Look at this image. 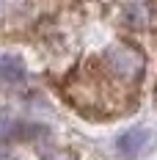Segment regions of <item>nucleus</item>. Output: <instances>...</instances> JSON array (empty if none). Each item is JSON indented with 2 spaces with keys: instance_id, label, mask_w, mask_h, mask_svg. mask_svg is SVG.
Masks as SVG:
<instances>
[{
  "instance_id": "1",
  "label": "nucleus",
  "mask_w": 157,
  "mask_h": 160,
  "mask_svg": "<svg viewBox=\"0 0 157 160\" xmlns=\"http://www.w3.org/2000/svg\"><path fill=\"white\" fill-rule=\"evenodd\" d=\"M102 66L116 83H138L143 78V52L127 42H116L102 52Z\"/></svg>"
},
{
  "instance_id": "3",
  "label": "nucleus",
  "mask_w": 157,
  "mask_h": 160,
  "mask_svg": "<svg viewBox=\"0 0 157 160\" xmlns=\"http://www.w3.org/2000/svg\"><path fill=\"white\" fill-rule=\"evenodd\" d=\"M25 64L14 55H0V83H22Z\"/></svg>"
},
{
  "instance_id": "4",
  "label": "nucleus",
  "mask_w": 157,
  "mask_h": 160,
  "mask_svg": "<svg viewBox=\"0 0 157 160\" xmlns=\"http://www.w3.org/2000/svg\"><path fill=\"white\" fill-rule=\"evenodd\" d=\"M0 160H14V158H0Z\"/></svg>"
},
{
  "instance_id": "2",
  "label": "nucleus",
  "mask_w": 157,
  "mask_h": 160,
  "mask_svg": "<svg viewBox=\"0 0 157 160\" xmlns=\"http://www.w3.org/2000/svg\"><path fill=\"white\" fill-rule=\"evenodd\" d=\"M149 141H152V132H149L146 127H132V130H127V132L119 135L116 149H119V155H121V158L132 160V158H138L143 149L149 146Z\"/></svg>"
}]
</instances>
